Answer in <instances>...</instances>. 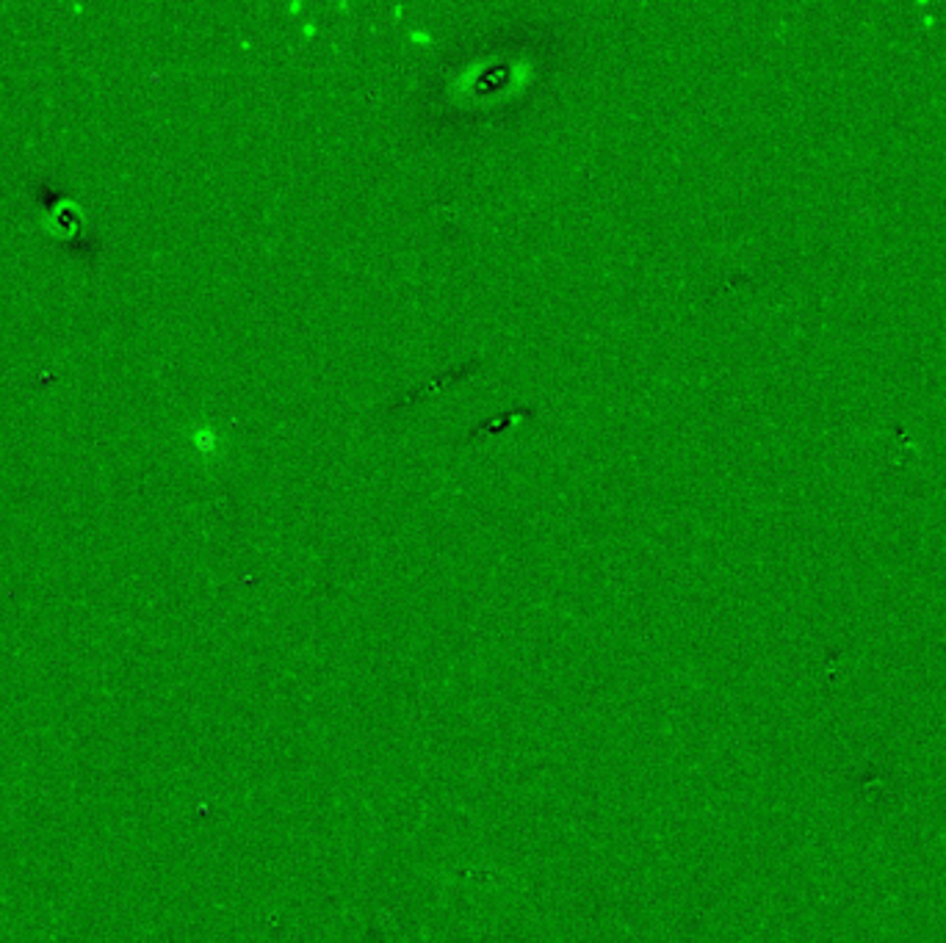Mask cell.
<instances>
[{"instance_id":"cell-1","label":"cell","mask_w":946,"mask_h":943,"mask_svg":"<svg viewBox=\"0 0 946 943\" xmlns=\"http://www.w3.org/2000/svg\"><path fill=\"white\" fill-rule=\"evenodd\" d=\"M189 443H192V448L200 457H216V452H220V432L211 424H194L192 432H189Z\"/></svg>"},{"instance_id":"cell-2","label":"cell","mask_w":946,"mask_h":943,"mask_svg":"<svg viewBox=\"0 0 946 943\" xmlns=\"http://www.w3.org/2000/svg\"><path fill=\"white\" fill-rule=\"evenodd\" d=\"M407 39H410V42H416V44H433L435 42L433 33L421 31V28H410V31H407Z\"/></svg>"},{"instance_id":"cell-3","label":"cell","mask_w":946,"mask_h":943,"mask_svg":"<svg viewBox=\"0 0 946 943\" xmlns=\"http://www.w3.org/2000/svg\"><path fill=\"white\" fill-rule=\"evenodd\" d=\"M316 33H318V28L313 26V22H305V26H302V37L311 39V37H316Z\"/></svg>"}]
</instances>
